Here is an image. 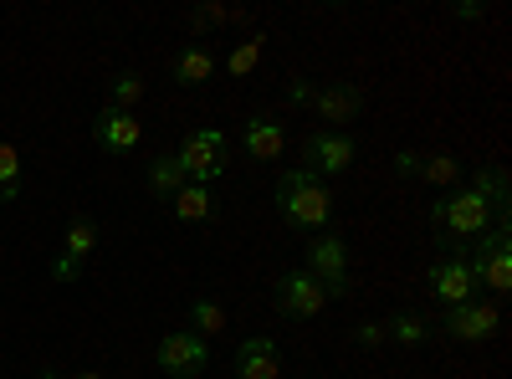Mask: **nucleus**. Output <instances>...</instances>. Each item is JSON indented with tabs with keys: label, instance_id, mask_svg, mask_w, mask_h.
<instances>
[{
	"label": "nucleus",
	"instance_id": "f257e3e1",
	"mask_svg": "<svg viewBox=\"0 0 512 379\" xmlns=\"http://www.w3.org/2000/svg\"><path fill=\"white\" fill-rule=\"evenodd\" d=\"M277 205H282V221H287V226L313 231V236L333 221V195H328V185H323L313 170H303V164L277 180Z\"/></svg>",
	"mask_w": 512,
	"mask_h": 379
},
{
	"label": "nucleus",
	"instance_id": "f03ea898",
	"mask_svg": "<svg viewBox=\"0 0 512 379\" xmlns=\"http://www.w3.org/2000/svg\"><path fill=\"white\" fill-rule=\"evenodd\" d=\"M466 262H472L477 287H492L497 298H507V287H512V216L507 210H497V226L466 246Z\"/></svg>",
	"mask_w": 512,
	"mask_h": 379
},
{
	"label": "nucleus",
	"instance_id": "7ed1b4c3",
	"mask_svg": "<svg viewBox=\"0 0 512 379\" xmlns=\"http://www.w3.org/2000/svg\"><path fill=\"white\" fill-rule=\"evenodd\" d=\"M492 216H497V210H492V200H487L482 190H461V195H451L446 205L431 210V226H436L456 251H466L477 236L492 231Z\"/></svg>",
	"mask_w": 512,
	"mask_h": 379
},
{
	"label": "nucleus",
	"instance_id": "20e7f679",
	"mask_svg": "<svg viewBox=\"0 0 512 379\" xmlns=\"http://www.w3.org/2000/svg\"><path fill=\"white\" fill-rule=\"evenodd\" d=\"M226 154H231V139L221 129H195V134H185L175 159H180L190 185H210V180L226 175Z\"/></svg>",
	"mask_w": 512,
	"mask_h": 379
},
{
	"label": "nucleus",
	"instance_id": "39448f33",
	"mask_svg": "<svg viewBox=\"0 0 512 379\" xmlns=\"http://www.w3.org/2000/svg\"><path fill=\"white\" fill-rule=\"evenodd\" d=\"M303 272L323 282L328 298H349V246H344V236L318 231V236L308 241V267H303Z\"/></svg>",
	"mask_w": 512,
	"mask_h": 379
},
{
	"label": "nucleus",
	"instance_id": "423d86ee",
	"mask_svg": "<svg viewBox=\"0 0 512 379\" xmlns=\"http://www.w3.org/2000/svg\"><path fill=\"white\" fill-rule=\"evenodd\" d=\"M154 359H159V369L169 379H200L205 364H210V344L200 339V333H190V328H175V333H164V339H159Z\"/></svg>",
	"mask_w": 512,
	"mask_h": 379
},
{
	"label": "nucleus",
	"instance_id": "0eeeda50",
	"mask_svg": "<svg viewBox=\"0 0 512 379\" xmlns=\"http://www.w3.org/2000/svg\"><path fill=\"white\" fill-rule=\"evenodd\" d=\"M354 159H359V144L344 129H313L303 139V170H313L318 180L323 175H344Z\"/></svg>",
	"mask_w": 512,
	"mask_h": 379
},
{
	"label": "nucleus",
	"instance_id": "6e6552de",
	"mask_svg": "<svg viewBox=\"0 0 512 379\" xmlns=\"http://www.w3.org/2000/svg\"><path fill=\"white\" fill-rule=\"evenodd\" d=\"M425 287H431V298L441 308H461L477 298V277H472V262H466V251H451L441 257L431 272H425Z\"/></svg>",
	"mask_w": 512,
	"mask_h": 379
},
{
	"label": "nucleus",
	"instance_id": "1a4fd4ad",
	"mask_svg": "<svg viewBox=\"0 0 512 379\" xmlns=\"http://www.w3.org/2000/svg\"><path fill=\"white\" fill-rule=\"evenodd\" d=\"M98 251V221L93 216H72L67 221V236H62V257L52 262V277L57 282H77L82 277V262Z\"/></svg>",
	"mask_w": 512,
	"mask_h": 379
},
{
	"label": "nucleus",
	"instance_id": "9d476101",
	"mask_svg": "<svg viewBox=\"0 0 512 379\" xmlns=\"http://www.w3.org/2000/svg\"><path fill=\"white\" fill-rule=\"evenodd\" d=\"M497 328H502V313L497 303H461V308H446V333L456 344H487L497 339Z\"/></svg>",
	"mask_w": 512,
	"mask_h": 379
},
{
	"label": "nucleus",
	"instance_id": "9b49d317",
	"mask_svg": "<svg viewBox=\"0 0 512 379\" xmlns=\"http://www.w3.org/2000/svg\"><path fill=\"white\" fill-rule=\"evenodd\" d=\"M277 308H282L287 318H318V313L328 308V292H323V282L308 277V272H287V277L277 282Z\"/></svg>",
	"mask_w": 512,
	"mask_h": 379
},
{
	"label": "nucleus",
	"instance_id": "f8f14e48",
	"mask_svg": "<svg viewBox=\"0 0 512 379\" xmlns=\"http://www.w3.org/2000/svg\"><path fill=\"white\" fill-rule=\"evenodd\" d=\"M139 139H144V123H139L134 113L103 108V113L93 118V144H98L103 154H134Z\"/></svg>",
	"mask_w": 512,
	"mask_h": 379
},
{
	"label": "nucleus",
	"instance_id": "ddd939ff",
	"mask_svg": "<svg viewBox=\"0 0 512 379\" xmlns=\"http://www.w3.org/2000/svg\"><path fill=\"white\" fill-rule=\"evenodd\" d=\"M282 374V354H277V339L256 333L236 349V379H277Z\"/></svg>",
	"mask_w": 512,
	"mask_h": 379
},
{
	"label": "nucleus",
	"instance_id": "4468645a",
	"mask_svg": "<svg viewBox=\"0 0 512 379\" xmlns=\"http://www.w3.org/2000/svg\"><path fill=\"white\" fill-rule=\"evenodd\" d=\"M359 88L354 82H333V88H323V93H313V118H323V123H349V118H359Z\"/></svg>",
	"mask_w": 512,
	"mask_h": 379
},
{
	"label": "nucleus",
	"instance_id": "2eb2a0df",
	"mask_svg": "<svg viewBox=\"0 0 512 379\" xmlns=\"http://www.w3.org/2000/svg\"><path fill=\"white\" fill-rule=\"evenodd\" d=\"M241 144H246V154H251V159H277V154L287 149V134H282V123H277V118L256 113V118H246Z\"/></svg>",
	"mask_w": 512,
	"mask_h": 379
},
{
	"label": "nucleus",
	"instance_id": "dca6fc26",
	"mask_svg": "<svg viewBox=\"0 0 512 379\" xmlns=\"http://www.w3.org/2000/svg\"><path fill=\"white\" fill-rule=\"evenodd\" d=\"M144 185H149L159 200H175V195H180L190 180H185V170H180V159H175V154H159V159H149Z\"/></svg>",
	"mask_w": 512,
	"mask_h": 379
},
{
	"label": "nucleus",
	"instance_id": "f3484780",
	"mask_svg": "<svg viewBox=\"0 0 512 379\" xmlns=\"http://www.w3.org/2000/svg\"><path fill=\"white\" fill-rule=\"evenodd\" d=\"M210 72H216V57H210L205 47H185L175 62H169V77H175L180 88H200V82H210Z\"/></svg>",
	"mask_w": 512,
	"mask_h": 379
},
{
	"label": "nucleus",
	"instance_id": "a211bd4d",
	"mask_svg": "<svg viewBox=\"0 0 512 379\" xmlns=\"http://www.w3.org/2000/svg\"><path fill=\"white\" fill-rule=\"evenodd\" d=\"M190 328L200 333V339H226L231 318H226V308H221L216 298H195V303H190Z\"/></svg>",
	"mask_w": 512,
	"mask_h": 379
},
{
	"label": "nucleus",
	"instance_id": "6ab92c4d",
	"mask_svg": "<svg viewBox=\"0 0 512 379\" xmlns=\"http://www.w3.org/2000/svg\"><path fill=\"white\" fill-rule=\"evenodd\" d=\"M169 205H175V221H210V210H216V200H210V185H185L175 200H169Z\"/></svg>",
	"mask_w": 512,
	"mask_h": 379
},
{
	"label": "nucleus",
	"instance_id": "aec40b11",
	"mask_svg": "<svg viewBox=\"0 0 512 379\" xmlns=\"http://www.w3.org/2000/svg\"><path fill=\"white\" fill-rule=\"evenodd\" d=\"M384 333H390L395 344H410V349H415V344H431L436 328L425 323V318H415V313H395L390 323H384Z\"/></svg>",
	"mask_w": 512,
	"mask_h": 379
},
{
	"label": "nucleus",
	"instance_id": "412c9836",
	"mask_svg": "<svg viewBox=\"0 0 512 379\" xmlns=\"http://www.w3.org/2000/svg\"><path fill=\"white\" fill-rule=\"evenodd\" d=\"M21 195V154L11 139H0V205H11Z\"/></svg>",
	"mask_w": 512,
	"mask_h": 379
},
{
	"label": "nucleus",
	"instance_id": "4be33fe9",
	"mask_svg": "<svg viewBox=\"0 0 512 379\" xmlns=\"http://www.w3.org/2000/svg\"><path fill=\"white\" fill-rule=\"evenodd\" d=\"M139 103H144V77H139V72H118V77H113V93H108V108L134 113Z\"/></svg>",
	"mask_w": 512,
	"mask_h": 379
},
{
	"label": "nucleus",
	"instance_id": "5701e85b",
	"mask_svg": "<svg viewBox=\"0 0 512 379\" xmlns=\"http://www.w3.org/2000/svg\"><path fill=\"white\" fill-rule=\"evenodd\" d=\"M420 180H425V185H456V180H461V164H456L451 154H425V159H420Z\"/></svg>",
	"mask_w": 512,
	"mask_h": 379
},
{
	"label": "nucleus",
	"instance_id": "b1692460",
	"mask_svg": "<svg viewBox=\"0 0 512 379\" xmlns=\"http://www.w3.org/2000/svg\"><path fill=\"white\" fill-rule=\"evenodd\" d=\"M256 62H262V36L241 41V47L226 57V72H231V77H246V72H256Z\"/></svg>",
	"mask_w": 512,
	"mask_h": 379
},
{
	"label": "nucleus",
	"instance_id": "393cba45",
	"mask_svg": "<svg viewBox=\"0 0 512 379\" xmlns=\"http://www.w3.org/2000/svg\"><path fill=\"white\" fill-rule=\"evenodd\" d=\"M472 190H482V195L492 200V210H507V175H502V170H477Z\"/></svg>",
	"mask_w": 512,
	"mask_h": 379
},
{
	"label": "nucleus",
	"instance_id": "a878e982",
	"mask_svg": "<svg viewBox=\"0 0 512 379\" xmlns=\"http://www.w3.org/2000/svg\"><path fill=\"white\" fill-rule=\"evenodd\" d=\"M354 339H359L364 349H379L384 339H390V333H384V323H374V318H369V323H359V328H354Z\"/></svg>",
	"mask_w": 512,
	"mask_h": 379
},
{
	"label": "nucleus",
	"instance_id": "bb28decb",
	"mask_svg": "<svg viewBox=\"0 0 512 379\" xmlns=\"http://www.w3.org/2000/svg\"><path fill=\"white\" fill-rule=\"evenodd\" d=\"M287 98H292L297 108H308V103H313V82H308V77H287Z\"/></svg>",
	"mask_w": 512,
	"mask_h": 379
},
{
	"label": "nucleus",
	"instance_id": "cd10ccee",
	"mask_svg": "<svg viewBox=\"0 0 512 379\" xmlns=\"http://www.w3.org/2000/svg\"><path fill=\"white\" fill-rule=\"evenodd\" d=\"M395 175L400 180H420V154H395Z\"/></svg>",
	"mask_w": 512,
	"mask_h": 379
},
{
	"label": "nucleus",
	"instance_id": "c85d7f7f",
	"mask_svg": "<svg viewBox=\"0 0 512 379\" xmlns=\"http://www.w3.org/2000/svg\"><path fill=\"white\" fill-rule=\"evenodd\" d=\"M77 379H103V374H98V369H82V374H77Z\"/></svg>",
	"mask_w": 512,
	"mask_h": 379
},
{
	"label": "nucleus",
	"instance_id": "c756f323",
	"mask_svg": "<svg viewBox=\"0 0 512 379\" xmlns=\"http://www.w3.org/2000/svg\"><path fill=\"white\" fill-rule=\"evenodd\" d=\"M47 379H52V374H47Z\"/></svg>",
	"mask_w": 512,
	"mask_h": 379
}]
</instances>
